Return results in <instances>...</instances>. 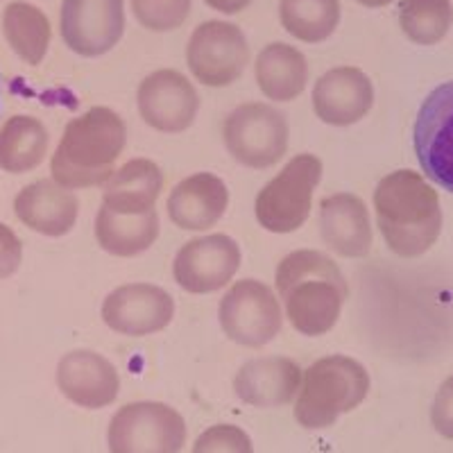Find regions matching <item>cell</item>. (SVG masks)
Listing matches in <instances>:
<instances>
[{"label":"cell","mask_w":453,"mask_h":453,"mask_svg":"<svg viewBox=\"0 0 453 453\" xmlns=\"http://www.w3.org/2000/svg\"><path fill=\"white\" fill-rule=\"evenodd\" d=\"M304 370L288 356L252 358L234 376V392L254 408H281L297 399Z\"/></svg>","instance_id":"17"},{"label":"cell","mask_w":453,"mask_h":453,"mask_svg":"<svg viewBox=\"0 0 453 453\" xmlns=\"http://www.w3.org/2000/svg\"><path fill=\"white\" fill-rule=\"evenodd\" d=\"M279 21L297 42H326L340 23V0H281Z\"/></svg>","instance_id":"26"},{"label":"cell","mask_w":453,"mask_h":453,"mask_svg":"<svg viewBox=\"0 0 453 453\" xmlns=\"http://www.w3.org/2000/svg\"><path fill=\"white\" fill-rule=\"evenodd\" d=\"M319 234L331 252L363 258L372 250V222L365 202L354 193H334L319 202Z\"/></svg>","instance_id":"19"},{"label":"cell","mask_w":453,"mask_h":453,"mask_svg":"<svg viewBox=\"0 0 453 453\" xmlns=\"http://www.w3.org/2000/svg\"><path fill=\"white\" fill-rule=\"evenodd\" d=\"M3 35L16 57L30 66H39L50 48L52 27L39 7L26 0H14L3 12Z\"/></svg>","instance_id":"25"},{"label":"cell","mask_w":453,"mask_h":453,"mask_svg":"<svg viewBox=\"0 0 453 453\" xmlns=\"http://www.w3.org/2000/svg\"><path fill=\"white\" fill-rule=\"evenodd\" d=\"M204 5L211 10L220 12V14H241L242 10H248L252 5V0H204Z\"/></svg>","instance_id":"32"},{"label":"cell","mask_w":453,"mask_h":453,"mask_svg":"<svg viewBox=\"0 0 453 453\" xmlns=\"http://www.w3.org/2000/svg\"><path fill=\"white\" fill-rule=\"evenodd\" d=\"M193 0H132L134 19L150 32H173L191 14Z\"/></svg>","instance_id":"28"},{"label":"cell","mask_w":453,"mask_h":453,"mask_svg":"<svg viewBox=\"0 0 453 453\" xmlns=\"http://www.w3.org/2000/svg\"><path fill=\"white\" fill-rule=\"evenodd\" d=\"M415 155L424 175L453 193V80L433 88L419 107Z\"/></svg>","instance_id":"10"},{"label":"cell","mask_w":453,"mask_h":453,"mask_svg":"<svg viewBox=\"0 0 453 453\" xmlns=\"http://www.w3.org/2000/svg\"><path fill=\"white\" fill-rule=\"evenodd\" d=\"M141 119L157 132L181 134L191 127L200 111V96L191 80L173 68L150 73L136 93Z\"/></svg>","instance_id":"13"},{"label":"cell","mask_w":453,"mask_h":453,"mask_svg":"<svg viewBox=\"0 0 453 453\" xmlns=\"http://www.w3.org/2000/svg\"><path fill=\"white\" fill-rule=\"evenodd\" d=\"M59 392L68 402L87 411H100L119 399L120 374L103 354L73 349L59 358L55 372Z\"/></svg>","instance_id":"15"},{"label":"cell","mask_w":453,"mask_h":453,"mask_svg":"<svg viewBox=\"0 0 453 453\" xmlns=\"http://www.w3.org/2000/svg\"><path fill=\"white\" fill-rule=\"evenodd\" d=\"M258 88L273 103H290L304 93L309 84V62L304 52L290 43H268L254 62Z\"/></svg>","instance_id":"22"},{"label":"cell","mask_w":453,"mask_h":453,"mask_svg":"<svg viewBox=\"0 0 453 453\" xmlns=\"http://www.w3.org/2000/svg\"><path fill=\"white\" fill-rule=\"evenodd\" d=\"M164 188V173L150 159H129L103 184V206L123 216L155 211Z\"/></svg>","instance_id":"21"},{"label":"cell","mask_w":453,"mask_h":453,"mask_svg":"<svg viewBox=\"0 0 453 453\" xmlns=\"http://www.w3.org/2000/svg\"><path fill=\"white\" fill-rule=\"evenodd\" d=\"M175 318V299L155 283H125L103 302V322L132 338L159 334Z\"/></svg>","instance_id":"14"},{"label":"cell","mask_w":453,"mask_h":453,"mask_svg":"<svg viewBox=\"0 0 453 453\" xmlns=\"http://www.w3.org/2000/svg\"><path fill=\"white\" fill-rule=\"evenodd\" d=\"M313 111L331 127H349L363 120L374 104V87L361 68L335 66L313 87Z\"/></svg>","instance_id":"16"},{"label":"cell","mask_w":453,"mask_h":453,"mask_svg":"<svg viewBox=\"0 0 453 453\" xmlns=\"http://www.w3.org/2000/svg\"><path fill=\"white\" fill-rule=\"evenodd\" d=\"M250 62L245 32L234 23L204 21L193 30L186 46V64L204 87L222 88L236 82Z\"/></svg>","instance_id":"9"},{"label":"cell","mask_w":453,"mask_h":453,"mask_svg":"<svg viewBox=\"0 0 453 453\" xmlns=\"http://www.w3.org/2000/svg\"><path fill=\"white\" fill-rule=\"evenodd\" d=\"M274 283L293 329L309 338L329 334L349 297L345 274L318 250H297L283 257Z\"/></svg>","instance_id":"1"},{"label":"cell","mask_w":453,"mask_h":453,"mask_svg":"<svg viewBox=\"0 0 453 453\" xmlns=\"http://www.w3.org/2000/svg\"><path fill=\"white\" fill-rule=\"evenodd\" d=\"M127 143L123 116L109 107H93L64 129L50 161L52 180L75 191L100 186L113 175V165Z\"/></svg>","instance_id":"3"},{"label":"cell","mask_w":453,"mask_h":453,"mask_svg":"<svg viewBox=\"0 0 453 453\" xmlns=\"http://www.w3.org/2000/svg\"><path fill=\"white\" fill-rule=\"evenodd\" d=\"M23 261L21 238L16 236L14 229L0 222V279H7L19 273Z\"/></svg>","instance_id":"31"},{"label":"cell","mask_w":453,"mask_h":453,"mask_svg":"<svg viewBox=\"0 0 453 453\" xmlns=\"http://www.w3.org/2000/svg\"><path fill=\"white\" fill-rule=\"evenodd\" d=\"M374 211L379 232L396 257H422L442 232L438 193L415 170H395L379 181Z\"/></svg>","instance_id":"2"},{"label":"cell","mask_w":453,"mask_h":453,"mask_svg":"<svg viewBox=\"0 0 453 453\" xmlns=\"http://www.w3.org/2000/svg\"><path fill=\"white\" fill-rule=\"evenodd\" d=\"M59 32L75 55H107L125 35V0H64Z\"/></svg>","instance_id":"11"},{"label":"cell","mask_w":453,"mask_h":453,"mask_svg":"<svg viewBox=\"0 0 453 453\" xmlns=\"http://www.w3.org/2000/svg\"><path fill=\"white\" fill-rule=\"evenodd\" d=\"M241 261V248L234 238L209 234L181 245L173 263V274L186 293L209 295L225 288L236 277Z\"/></svg>","instance_id":"12"},{"label":"cell","mask_w":453,"mask_h":453,"mask_svg":"<svg viewBox=\"0 0 453 453\" xmlns=\"http://www.w3.org/2000/svg\"><path fill=\"white\" fill-rule=\"evenodd\" d=\"M322 180V161L311 152L283 165L274 180L263 186L254 202L258 225L270 234H293L311 216L313 193Z\"/></svg>","instance_id":"5"},{"label":"cell","mask_w":453,"mask_h":453,"mask_svg":"<svg viewBox=\"0 0 453 453\" xmlns=\"http://www.w3.org/2000/svg\"><path fill=\"white\" fill-rule=\"evenodd\" d=\"M50 134L46 125L35 116L19 113L0 127V170L10 175L30 173L48 155Z\"/></svg>","instance_id":"24"},{"label":"cell","mask_w":453,"mask_h":453,"mask_svg":"<svg viewBox=\"0 0 453 453\" xmlns=\"http://www.w3.org/2000/svg\"><path fill=\"white\" fill-rule=\"evenodd\" d=\"M399 26L418 46H435L453 26L451 0H402Z\"/></svg>","instance_id":"27"},{"label":"cell","mask_w":453,"mask_h":453,"mask_svg":"<svg viewBox=\"0 0 453 453\" xmlns=\"http://www.w3.org/2000/svg\"><path fill=\"white\" fill-rule=\"evenodd\" d=\"M191 453H254V442L236 424H213L197 435Z\"/></svg>","instance_id":"29"},{"label":"cell","mask_w":453,"mask_h":453,"mask_svg":"<svg viewBox=\"0 0 453 453\" xmlns=\"http://www.w3.org/2000/svg\"><path fill=\"white\" fill-rule=\"evenodd\" d=\"M222 139L236 164L254 170L270 168L288 150V119L273 104L242 103L226 113Z\"/></svg>","instance_id":"6"},{"label":"cell","mask_w":453,"mask_h":453,"mask_svg":"<svg viewBox=\"0 0 453 453\" xmlns=\"http://www.w3.org/2000/svg\"><path fill=\"white\" fill-rule=\"evenodd\" d=\"M356 3L363 7H370V10H379V7L390 5V3H395V0H356Z\"/></svg>","instance_id":"33"},{"label":"cell","mask_w":453,"mask_h":453,"mask_svg":"<svg viewBox=\"0 0 453 453\" xmlns=\"http://www.w3.org/2000/svg\"><path fill=\"white\" fill-rule=\"evenodd\" d=\"M370 374L349 356H325L306 367L295 399V419L302 428L322 431L367 399Z\"/></svg>","instance_id":"4"},{"label":"cell","mask_w":453,"mask_h":453,"mask_svg":"<svg viewBox=\"0 0 453 453\" xmlns=\"http://www.w3.org/2000/svg\"><path fill=\"white\" fill-rule=\"evenodd\" d=\"M16 218L48 238H59L71 234L80 216L78 196L55 180H39L23 186L14 197Z\"/></svg>","instance_id":"18"},{"label":"cell","mask_w":453,"mask_h":453,"mask_svg":"<svg viewBox=\"0 0 453 453\" xmlns=\"http://www.w3.org/2000/svg\"><path fill=\"white\" fill-rule=\"evenodd\" d=\"M159 213L150 211L143 216H123L100 206L96 216V241L111 257L129 258L148 252L159 238Z\"/></svg>","instance_id":"23"},{"label":"cell","mask_w":453,"mask_h":453,"mask_svg":"<svg viewBox=\"0 0 453 453\" xmlns=\"http://www.w3.org/2000/svg\"><path fill=\"white\" fill-rule=\"evenodd\" d=\"M218 319L226 338L250 349L273 342L283 325L277 295L258 279L234 283L218 304Z\"/></svg>","instance_id":"8"},{"label":"cell","mask_w":453,"mask_h":453,"mask_svg":"<svg viewBox=\"0 0 453 453\" xmlns=\"http://www.w3.org/2000/svg\"><path fill=\"white\" fill-rule=\"evenodd\" d=\"M229 204L226 184L213 173H196L170 191L165 211L184 232H204L222 220Z\"/></svg>","instance_id":"20"},{"label":"cell","mask_w":453,"mask_h":453,"mask_svg":"<svg viewBox=\"0 0 453 453\" xmlns=\"http://www.w3.org/2000/svg\"><path fill=\"white\" fill-rule=\"evenodd\" d=\"M431 424L438 435L453 442V374L435 392L431 406Z\"/></svg>","instance_id":"30"},{"label":"cell","mask_w":453,"mask_h":453,"mask_svg":"<svg viewBox=\"0 0 453 453\" xmlns=\"http://www.w3.org/2000/svg\"><path fill=\"white\" fill-rule=\"evenodd\" d=\"M186 419L164 402H132L113 412L107 428L109 453H181Z\"/></svg>","instance_id":"7"}]
</instances>
